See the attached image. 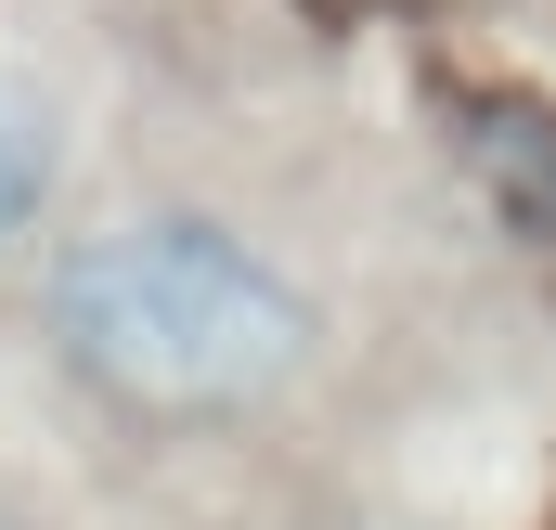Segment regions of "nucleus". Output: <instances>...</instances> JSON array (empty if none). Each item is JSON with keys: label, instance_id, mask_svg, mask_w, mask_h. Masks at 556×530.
<instances>
[{"label": "nucleus", "instance_id": "f257e3e1", "mask_svg": "<svg viewBox=\"0 0 556 530\" xmlns=\"http://www.w3.org/2000/svg\"><path fill=\"white\" fill-rule=\"evenodd\" d=\"M52 337L142 414H233L298 363V285L207 220H130L52 272Z\"/></svg>", "mask_w": 556, "mask_h": 530}, {"label": "nucleus", "instance_id": "f03ea898", "mask_svg": "<svg viewBox=\"0 0 556 530\" xmlns=\"http://www.w3.org/2000/svg\"><path fill=\"white\" fill-rule=\"evenodd\" d=\"M13 207H26V142H13V117H0V234H13Z\"/></svg>", "mask_w": 556, "mask_h": 530}]
</instances>
